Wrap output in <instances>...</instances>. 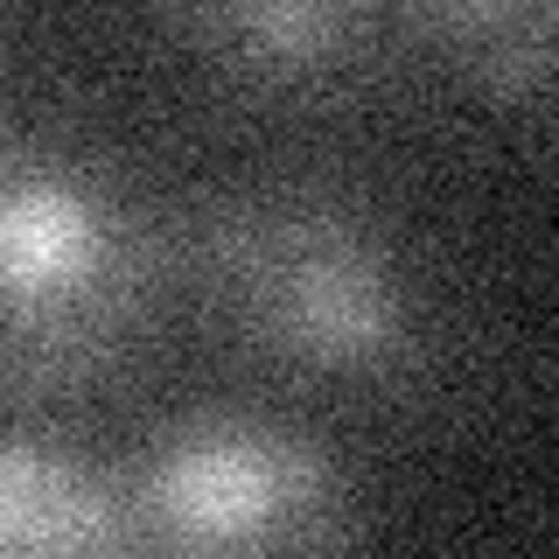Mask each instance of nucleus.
<instances>
[{
  "label": "nucleus",
  "mask_w": 559,
  "mask_h": 559,
  "mask_svg": "<svg viewBox=\"0 0 559 559\" xmlns=\"http://www.w3.org/2000/svg\"><path fill=\"white\" fill-rule=\"evenodd\" d=\"M182 308L259 378L314 399H419L448 314L392 210L336 175H245L182 210Z\"/></svg>",
  "instance_id": "1"
},
{
  "label": "nucleus",
  "mask_w": 559,
  "mask_h": 559,
  "mask_svg": "<svg viewBox=\"0 0 559 559\" xmlns=\"http://www.w3.org/2000/svg\"><path fill=\"white\" fill-rule=\"evenodd\" d=\"M182 308V210L112 147L0 127V413L127 384Z\"/></svg>",
  "instance_id": "2"
},
{
  "label": "nucleus",
  "mask_w": 559,
  "mask_h": 559,
  "mask_svg": "<svg viewBox=\"0 0 559 559\" xmlns=\"http://www.w3.org/2000/svg\"><path fill=\"white\" fill-rule=\"evenodd\" d=\"M133 546L168 559H287L364 538V476L287 406H189L127 462Z\"/></svg>",
  "instance_id": "3"
},
{
  "label": "nucleus",
  "mask_w": 559,
  "mask_h": 559,
  "mask_svg": "<svg viewBox=\"0 0 559 559\" xmlns=\"http://www.w3.org/2000/svg\"><path fill=\"white\" fill-rule=\"evenodd\" d=\"M154 22L217 98L273 119L349 112L413 57L399 0H154Z\"/></svg>",
  "instance_id": "4"
},
{
  "label": "nucleus",
  "mask_w": 559,
  "mask_h": 559,
  "mask_svg": "<svg viewBox=\"0 0 559 559\" xmlns=\"http://www.w3.org/2000/svg\"><path fill=\"white\" fill-rule=\"evenodd\" d=\"M133 546L119 462L49 427V413L0 419V559H112Z\"/></svg>",
  "instance_id": "5"
},
{
  "label": "nucleus",
  "mask_w": 559,
  "mask_h": 559,
  "mask_svg": "<svg viewBox=\"0 0 559 559\" xmlns=\"http://www.w3.org/2000/svg\"><path fill=\"white\" fill-rule=\"evenodd\" d=\"M406 49L441 63L462 92L518 127L552 119V28L559 0H399Z\"/></svg>",
  "instance_id": "6"
}]
</instances>
